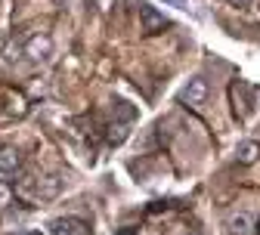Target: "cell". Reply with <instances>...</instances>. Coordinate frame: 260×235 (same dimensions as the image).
Segmentation results:
<instances>
[{
    "instance_id": "obj_1",
    "label": "cell",
    "mask_w": 260,
    "mask_h": 235,
    "mask_svg": "<svg viewBox=\"0 0 260 235\" xmlns=\"http://www.w3.org/2000/svg\"><path fill=\"white\" fill-rule=\"evenodd\" d=\"M205 99H208V81H205V78H192V81L180 90V103L189 106V109H199Z\"/></svg>"
},
{
    "instance_id": "obj_2",
    "label": "cell",
    "mask_w": 260,
    "mask_h": 235,
    "mask_svg": "<svg viewBox=\"0 0 260 235\" xmlns=\"http://www.w3.org/2000/svg\"><path fill=\"white\" fill-rule=\"evenodd\" d=\"M50 235H90V226L78 217H59L50 223Z\"/></svg>"
},
{
    "instance_id": "obj_3",
    "label": "cell",
    "mask_w": 260,
    "mask_h": 235,
    "mask_svg": "<svg viewBox=\"0 0 260 235\" xmlns=\"http://www.w3.org/2000/svg\"><path fill=\"white\" fill-rule=\"evenodd\" d=\"M25 56H28V59H35V62L50 59V56H53V41H50L47 35H35V38L25 44Z\"/></svg>"
},
{
    "instance_id": "obj_4",
    "label": "cell",
    "mask_w": 260,
    "mask_h": 235,
    "mask_svg": "<svg viewBox=\"0 0 260 235\" xmlns=\"http://www.w3.org/2000/svg\"><path fill=\"white\" fill-rule=\"evenodd\" d=\"M254 229V214L251 211H233L226 217V232L230 235H248Z\"/></svg>"
},
{
    "instance_id": "obj_5",
    "label": "cell",
    "mask_w": 260,
    "mask_h": 235,
    "mask_svg": "<svg viewBox=\"0 0 260 235\" xmlns=\"http://www.w3.org/2000/svg\"><path fill=\"white\" fill-rule=\"evenodd\" d=\"M140 19H143V31H158V28L168 25V19L161 16L152 4H140Z\"/></svg>"
},
{
    "instance_id": "obj_6",
    "label": "cell",
    "mask_w": 260,
    "mask_h": 235,
    "mask_svg": "<svg viewBox=\"0 0 260 235\" xmlns=\"http://www.w3.org/2000/svg\"><path fill=\"white\" fill-rule=\"evenodd\" d=\"M22 167V155L16 149H4L0 152V174H16Z\"/></svg>"
},
{
    "instance_id": "obj_7",
    "label": "cell",
    "mask_w": 260,
    "mask_h": 235,
    "mask_svg": "<svg viewBox=\"0 0 260 235\" xmlns=\"http://www.w3.org/2000/svg\"><path fill=\"white\" fill-rule=\"evenodd\" d=\"M59 189H62V180L59 177H47V180H41L38 195L41 198H53V195H59Z\"/></svg>"
},
{
    "instance_id": "obj_8",
    "label": "cell",
    "mask_w": 260,
    "mask_h": 235,
    "mask_svg": "<svg viewBox=\"0 0 260 235\" xmlns=\"http://www.w3.org/2000/svg\"><path fill=\"white\" fill-rule=\"evenodd\" d=\"M257 155H260V146L257 143H242L239 146V161L251 164V161H257Z\"/></svg>"
},
{
    "instance_id": "obj_9",
    "label": "cell",
    "mask_w": 260,
    "mask_h": 235,
    "mask_svg": "<svg viewBox=\"0 0 260 235\" xmlns=\"http://www.w3.org/2000/svg\"><path fill=\"white\" fill-rule=\"evenodd\" d=\"M10 198H13L10 186H4V183H0V208H7V205H10Z\"/></svg>"
},
{
    "instance_id": "obj_10",
    "label": "cell",
    "mask_w": 260,
    "mask_h": 235,
    "mask_svg": "<svg viewBox=\"0 0 260 235\" xmlns=\"http://www.w3.org/2000/svg\"><path fill=\"white\" fill-rule=\"evenodd\" d=\"M230 4H233V7H251L254 0H230Z\"/></svg>"
},
{
    "instance_id": "obj_11",
    "label": "cell",
    "mask_w": 260,
    "mask_h": 235,
    "mask_svg": "<svg viewBox=\"0 0 260 235\" xmlns=\"http://www.w3.org/2000/svg\"><path fill=\"white\" fill-rule=\"evenodd\" d=\"M115 235H137V229H130V226H124V229H118Z\"/></svg>"
},
{
    "instance_id": "obj_12",
    "label": "cell",
    "mask_w": 260,
    "mask_h": 235,
    "mask_svg": "<svg viewBox=\"0 0 260 235\" xmlns=\"http://www.w3.org/2000/svg\"><path fill=\"white\" fill-rule=\"evenodd\" d=\"M19 235H41V232H19Z\"/></svg>"
},
{
    "instance_id": "obj_13",
    "label": "cell",
    "mask_w": 260,
    "mask_h": 235,
    "mask_svg": "<svg viewBox=\"0 0 260 235\" xmlns=\"http://www.w3.org/2000/svg\"><path fill=\"white\" fill-rule=\"evenodd\" d=\"M192 235H195V232H192Z\"/></svg>"
}]
</instances>
